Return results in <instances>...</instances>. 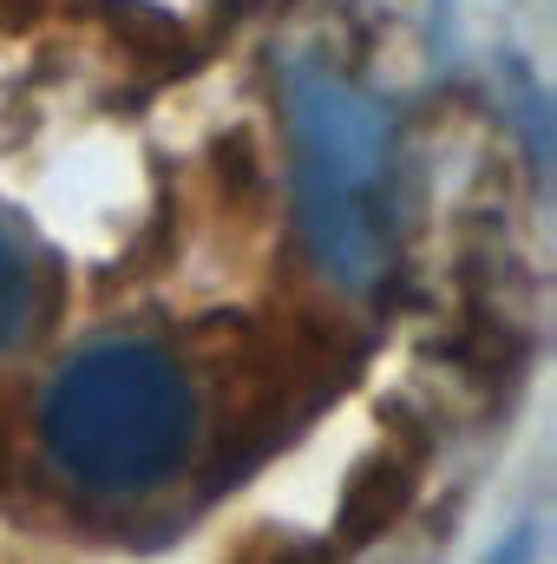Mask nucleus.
<instances>
[{
	"instance_id": "f257e3e1",
	"label": "nucleus",
	"mask_w": 557,
	"mask_h": 564,
	"mask_svg": "<svg viewBox=\"0 0 557 564\" xmlns=\"http://www.w3.org/2000/svg\"><path fill=\"white\" fill-rule=\"evenodd\" d=\"M40 440L79 492L139 499L184 473L197 446V388L157 341H92L53 375Z\"/></svg>"
},
{
	"instance_id": "f03ea898",
	"label": "nucleus",
	"mask_w": 557,
	"mask_h": 564,
	"mask_svg": "<svg viewBox=\"0 0 557 564\" xmlns=\"http://www.w3.org/2000/svg\"><path fill=\"white\" fill-rule=\"evenodd\" d=\"M282 112L295 144V210L315 263L341 289H368L387 257V112L315 59L282 66Z\"/></svg>"
},
{
	"instance_id": "20e7f679",
	"label": "nucleus",
	"mask_w": 557,
	"mask_h": 564,
	"mask_svg": "<svg viewBox=\"0 0 557 564\" xmlns=\"http://www.w3.org/2000/svg\"><path fill=\"white\" fill-rule=\"evenodd\" d=\"M532 558H538V532H532V525H518L512 539H499V545L485 552V564H532Z\"/></svg>"
},
{
	"instance_id": "7ed1b4c3",
	"label": "nucleus",
	"mask_w": 557,
	"mask_h": 564,
	"mask_svg": "<svg viewBox=\"0 0 557 564\" xmlns=\"http://www.w3.org/2000/svg\"><path fill=\"white\" fill-rule=\"evenodd\" d=\"M33 308H40V282H33V263L26 250L0 230V355L26 341L33 328Z\"/></svg>"
}]
</instances>
